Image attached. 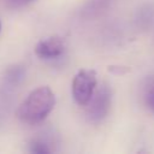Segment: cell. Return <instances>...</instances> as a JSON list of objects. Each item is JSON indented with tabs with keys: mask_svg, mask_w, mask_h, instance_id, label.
<instances>
[{
	"mask_svg": "<svg viewBox=\"0 0 154 154\" xmlns=\"http://www.w3.org/2000/svg\"><path fill=\"white\" fill-rule=\"evenodd\" d=\"M66 49L65 40L60 36H49L41 40L36 47L35 53L41 59H55L64 54Z\"/></svg>",
	"mask_w": 154,
	"mask_h": 154,
	"instance_id": "cell-4",
	"label": "cell"
},
{
	"mask_svg": "<svg viewBox=\"0 0 154 154\" xmlns=\"http://www.w3.org/2000/svg\"><path fill=\"white\" fill-rule=\"evenodd\" d=\"M32 0H7V4L10 7H20V6H24L29 2H31Z\"/></svg>",
	"mask_w": 154,
	"mask_h": 154,
	"instance_id": "cell-9",
	"label": "cell"
},
{
	"mask_svg": "<svg viewBox=\"0 0 154 154\" xmlns=\"http://www.w3.org/2000/svg\"><path fill=\"white\" fill-rule=\"evenodd\" d=\"M55 106V96L49 87L42 85L29 93L18 108V117L23 123L38 124L43 122Z\"/></svg>",
	"mask_w": 154,
	"mask_h": 154,
	"instance_id": "cell-1",
	"label": "cell"
},
{
	"mask_svg": "<svg viewBox=\"0 0 154 154\" xmlns=\"http://www.w3.org/2000/svg\"><path fill=\"white\" fill-rule=\"evenodd\" d=\"M96 83V72L94 70H79L72 81V96L75 101L81 106L88 105L94 95Z\"/></svg>",
	"mask_w": 154,
	"mask_h": 154,
	"instance_id": "cell-2",
	"label": "cell"
},
{
	"mask_svg": "<svg viewBox=\"0 0 154 154\" xmlns=\"http://www.w3.org/2000/svg\"><path fill=\"white\" fill-rule=\"evenodd\" d=\"M24 76H25L24 67L23 66H19V65H13V66H10L5 71L4 81H5V83L7 85L16 87V85H18L24 79Z\"/></svg>",
	"mask_w": 154,
	"mask_h": 154,
	"instance_id": "cell-5",
	"label": "cell"
},
{
	"mask_svg": "<svg viewBox=\"0 0 154 154\" xmlns=\"http://www.w3.org/2000/svg\"><path fill=\"white\" fill-rule=\"evenodd\" d=\"M30 152L35 154H48L51 153V148L46 141L41 138H35L30 143Z\"/></svg>",
	"mask_w": 154,
	"mask_h": 154,
	"instance_id": "cell-7",
	"label": "cell"
},
{
	"mask_svg": "<svg viewBox=\"0 0 154 154\" xmlns=\"http://www.w3.org/2000/svg\"><path fill=\"white\" fill-rule=\"evenodd\" d=\"M144 100L147 106L154 112V82L150 83L147 89H146V94H144Z\"/></svg>",
	"mask_w": 154,
	"mask_h": 154,
	"instance_id": "cell-8",
	"label": "cell"
},
{
	"mask_svg": "<svg viewBox=\"0 0 154 154\" xmlns=\"http://www.w3.org/2000/svg\"><path fill=\"white\" fill-rule=\"evenodd\" d=\"M112 93L107 84H102L100 89L93 95L87 109V118L90 123L101 122L108 113L111 107Z\"/></svg>",
	"mask_w": 154,
	"mask_h": 154,
	"instance_id": "cell-3",
	"label": "cell"
},
{
	"mask_svg": "<svg viewBox=\"0 0 154 154\" xmlns=\"http://www.w3.org/2000/svg\"><path fill=\"white\" fill-rule=\"evenodd\" d=\"M153 18H154V8L150 5H146L138 11L137 22H138V25L143 28L150 25V22L153 20Z\"/></svg>",
	"mask_w": 154,
	"mask_h": 154,
	"instance_id": "cell-6",
	"label": "cell"
},
{
	"mask_svg": "<svg viewBox=\"0 0 154 154\" xmlns=\"http://www.w3.org/2000/svg\"><path fill=\"white\" fill-rule=\"evenodd\" d=\"M0 31H1V22H0Z\"/></svg>",
	"mask_w": 154,
	"mask_h": 154,
	"instance_id": "cell-10",
	"label": "cell"
}]
</instances>
